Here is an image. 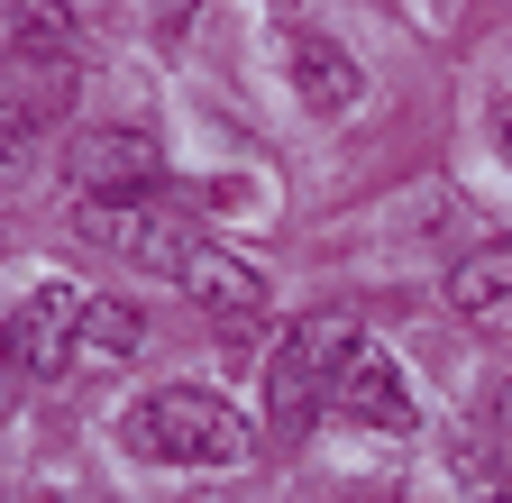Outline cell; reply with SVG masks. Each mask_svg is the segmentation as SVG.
<instances>
[{
  "mask_svg": "<svg viewBox=\"0 0 512 503\" xmlns=\"http://www.w3.org/2000/svg\"><path fill=\"white\" fill-rule=\"evenodd\" d=\"M503 147H512V110H503Z\"/></svg>",
  "mask_w": 512,
  "mask_h": 503,
  "instance_id": "obj_15",
  "label": "cell"
},
{
  "mask_svg": "<svg viewBox=\"0 0 512 503\" xmlns=\"http://www.w3.org/2000/svg\"><path fill=\"white\" fill-rule=\"evenodd\" d=\"M10 28H19V46H64V28H74V19H64V10H19Z\"/></svg>",
  "mask_w": 512,
  "mask_h": 503,
  "instance_id": "obj_12",
  "label": "cell"
},
{
  "mask_svg": "<svg viewBox=\"0 0 512 503\" xmlns=\"http://www.w3.org/2000/svg\"><path fill=\"white\" fill-rule=\"evenodd\" d=\"M64 174H74V193L92 211H147V193L165 183V156L147 129H74Z\"/></svg>",
  "mask_w": 512,
  "mask_h": 503,
  "instance_id": "obj_2",
  "label": "cell"
},
{
  "mask_svg": "<svg viewBox=\"0 0 512 503\" xmlns=\"http://www.w3.org/2000/svg\"><path fill=\"white\" fill-rule=\"evenodd\" d=\"M284 65H293V101H311L320 119H348V110L366 101L357 55H348L330 28H284Z\"/></svg>",
  "mask_w": 512,
  "mask_h": 503,
  "instance_id": "obj_6",
  "label": "cell"
},
{
  "mask_svg": "<svg viewBox=\"0 0 512 503\" xmlns=\"http://www.w3.org/2000/svg\"><path fill=\"white\" fill-rule=\"evenodd\" d=\"M339 339L348 330L320 311V321H293V339L275 348V366H266V430L284 439V449L330 412V357H339Z\"/></svg>",
  "mask_w": 512,
  "mask_h": 503,
  "instance_id": "obj_3",
  "label": "cell"
},
{
  "mask_svg": "<svg viewBox=\"0 0 512 503\" xmlns=\"http://www.w3.org/2000/svg\"><path fill=\"white\" fill-rule=\"evenodd\" d=\"M128 449L156 458V467H247L256 430L211 385H165V394H147L138 412H128Z\"/></svg>",
  "mask_w": 512,
  "mask_h": 503,
  "instance_id": "obj_1",
  "label": "cell"
},
{
  "mask_svg": "<svg viewBox=\"0 0 512 503\" xmlns=\"http://www.w3.org/2000/svg\"><path fill=\"white\" fill-rule=\"evenodd\" d=\"M0 339H10V357H19L28 385H46V375H74V366H83V293H64V284L28 293L19 321H0Z\"/></svg>",
  "mask_w": 512,
  "mask_h": 503,
  "instance_id": "obj_5",
  "label": "cell"
},
{
  "mask_svg": "<svg viewBox=\"0 0 512 503\" xmlns=\"http://www.w3.org/2000/svg\"><path fill=\"white\" fill-rule=\"evenodd\" d=\"M494 421H503V430H512V385H503V394H494Z\"/></svg>",
  "mask_w": 512,
  "mask_h": 503,
  "instance_id": "obj_14",
  "label": "cell"
},
{
  "mask_svg": "<svg viewBox=\"0 0 512 503\" xmlns=\"http://www.w3.org/2000/svg\"><path fill=\"white\" fill-rule=\"evenodd\" d=\"M92 229L119 247L128 266H156V275H174V284H183V266H192V247H202V229H192L183 211H156V202H147V211H92Z\"/></svg>",
  "mask_w": 512,
  "mask_h": 503,
  "instance_id": "obj_8",
  "label": "cell"
},
{
  "mask_svg": "<svg viewBox=\"0 0 512 503\" xmlns=\"http://www.w3.org/2000/svg\"><path fill=\"white\" fill-rule=\"evenodd\" d=\"M19 385H28V375H19V357H10V339H0V412L19 403Z\"/></svg>",
  "mask_w": 512,
  "mask_h": 503,
  "instance_id": "obj_13",
  "label": "cell"
},
{
  "mask_svg": "<svg viewBox=\"0 0 512 503\" xmlns=\"http://www.w3.org/2000/svg\"><path fill=\"white\" fill-rule=\"evenodd\" d=\"M448 311H458V321H503L512 311V238H494V247L448 266Z\"/></svg>",
  "mask_w": 512,
  "mask_h": 503,
  "instance_id": "obj_9",
  "label": "cell"
},
{
  "mask_svg": "<svg viewBox=\"0 0 512 503\" xmlns=\"http://www.w3.org/2000/svg\"><path fill=\"white\" fill-rule=\"evenodd\" d=\"M330 412L339 421H366V430H421V403H412V385H403V366L384 357L375 339H339V357H330Z\"/></svg>",
  "mask_w": 512,
  "mask_h": 503,
  "instance_id": "obj_4",
  "label": "cell"
},
{
  "mask_svg": "<svg viewBox=\"0 0 512 503\" xmlns=\"http://www.w3.org/2000/svg\"><path fill=\"white\" fill-rule=\"evenodd\" d=\"M183 293L202 302L220 330H256V321H266V275H256V266L238 257V247H220V238H202V247H192Z\"/></svg>",
  "mask_w": 512,
  "mask_h": 503,
  "instance_id": "obj_7",
  "label": "cell"
},
{
  "mask_svg": "<svg viewBox=\"0 0 512 503\" xmlns=\"http://www.w3.org/2000/svg\"><path fill=\"white\" fill-rule=\"evenodd\" d=\"M138 348V321H128V302H83V366H119Z\"/></svg>",
  "mask_w": 512,
  "mask_h": 503,
  "instance_id": "obj_10",
  "label": "cell"
},
{
  "mask_svg": "<svg viewBox=\"0 0 512 503\" xmlns=\"http://www.w3.org/2000/svg\"><path fill=\"white\" fill-rule=\"evenodd\" d=\"M55 92L64 83H46V92H0V156H19L46 119H55Z\"/></svg>",
  "mask_w": 512,
  "mask_h": 503,
  "instance_id": "obj_11",
  "label": "cell"
}]
</instances>
